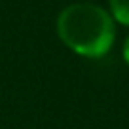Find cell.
Returning a JSON list of instances; mask_svg holds the SVG:
<instances>
[{"label": "cell", "instance_id": "cell-3", "mask_svg": "<svg viewBox=\"0 0 129 129\" xmlns=\"http://www.w3.org/2000/svg\"><path fill=\"white\" fill-rule=\"evenodd\" d=\"M121 55H123V61L129 64V34H127V38H125V42H123V49H121Z\"/></svg>", "mask_w": 129, "mask_h": 129}, {"label": "cell", "instance_id": "cell-2", "mask_svg": "<svg viewBox=\"0 0 129 129\" xmlns=\"http://www.w3.org/2000/svg\"><path fill=\"white\" fill-rule=\"evenodd\" d=\"M108 12L116 23L129 27V0H108Z\"/></svg>", "mask_w": 129, "mask_h": 129}, {"label": "cell", "instance_id": "cell-1", "mask_svg": "<svg viewBox=\"0 0 129 129\" xmlns=\"http://www.w3.org/2000/svg\"><path fill=\"white\" fill-rule=\"evenodd\" d=\"M57 36L70 51L87 59H101L116 40V21L108 10L91 2H74L57 15Z\"/></svg>", "mask_w": 129, "mask_h": 129}]
</instances>
